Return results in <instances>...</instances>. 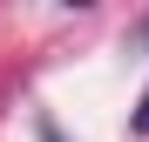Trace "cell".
Instances as JSON below:
<instances>
[{
  "label": "cell",
  "mask_w": 149,
  "mask_h": 142,
  "mask_svg": "<svg viewBox=\"0 0 149 142\" xmlns=\"http://www.w3.org/2000/svg\"><path fill=\"white\" fill-rule=\"evenodd\" d=\"M136 135H149V88H142V108H136Z\"/></svg>",
  "instance_id": "obj_1"
},
{
  "label": "cell",
  "mask_w": 149,
  "mask_h": 142,
  "mask_svg": "<svg viewBox=\"0 0 149 142\" xmlns=\"http://www.w3.org/2000/svg\"><path fill=\"white\" fill-rule=\"evenodd\" d=\"M47 142H54V129H47Z\"/></svg>",
  "instance_id": "obj_2"
}]
</instances>
